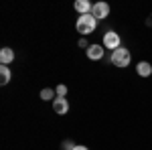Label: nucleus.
Returning <instances> with one entry per match:
<instances>
[{"label": "nucleus", "mask_w": 152, "mask_h": 150, "mask_svg": "<svg viewBox=\"0 0 152 150\" xmlns=\"http://www.w3.org/2000/svg\"><path fill=\"white\" fill-rule=\"evenodd\" d=\"M110 59H112V65H116V67H128L132 55H130V51L126 47H120L116 51H112V57Z\"/></svg>", "instance_id": "nucleus-2"}, {"label": "nucleus", "mask_w": 152, "mask_h": 150, "mask_svg": "<svg viewBox=\"0 0 152 150\" xmlns=\"http://www.w3.org/2000/svg\"><path fill=\"white\" fill-rule=\"evenodd\" d=\"M79 47H83V49H89V43H87V39H85V37H81V39H79Z\"/></svg>", "instance_id": "nucleus-14"}, {"label": "nucleus", "mask_w": 152, "mask_h": 150, "mask_svg": "<svg viewBox=\"0 0 152 150\" xmlns=\"http://www.w3.org/2000/svg\"><path fill=\"white\" fill-rule=\"evenodd\" d=\"M95 29H97V18H95L94 14H81L77 18V23H75V31L83 37L91 35Z\"/></svg>", "instance_id": "nucleus-1"}, {"label": "nucleus", "mask_w": 152, "mask_h": 150, "mask_svg": "<svg viewBox=\"0 0 152 150\" xmlns=\"http://www.w3.org/2000/svg\"><path fill=\"white\" fill-rule=\"evenodd\" d=\"M12 61H14V51L10 47H2L0 49V63L2 65H10Z\"/></svg>", "instance_id": "nucleus-7"}, {"label": "nucleus", "mask_w": 152, "mask_h": 150, "mask_svg": "<svg viewBox=\"0 0 152 150\" xmlns=\"http://www.w3.org/2000/svg\"><path fill=\"white\" fill-rule=\"evenodd\" d=\"M53 112L59 116H65L69 112V102L65 100V97H55L53 100Z\"/></svg>", "instance_id": "nucleus-5"}, {"label": "nucleus", "mask_w": 152, "mask_h": 150, "mask_svg": "<svg viewBox=\"0 0 152 150\" xmlns=\"http://www.w3.org/2000/svg\"><path fill=\"white\" fill-rule=\"evenodd\" d=\"M55 93H57V97H65V95H67V85L59 83L57 87H55Z\"/></svg>", "instance_id": "nucleus-12"}, {"label": "nucleus", "mask_w": 152, "mask_h": 150, "mask_svg": "<svg viewBox=\"0 0 152 150\" xmlns=\"http://www.w3.org/2000/svg\"><path fill=\"white\" fill-rule=\"evenodd\" d=\"M75 146H77V144H75L73 140H63V142H61V150H75Z\"/></svg>", "instance_id": "nucleus-13"}, {"label": "nucleus", "mask_w": 152, "mask_h": 150, "mask_svg": "<svg viewBox=\"0 0 152 150\" xmlns=\"http://www.w3.org/2000/svg\"><path fill=\"white\" fill-rule=\"evenodd\" d=\"M136 73H138L140 77H150L152 75V65L148 61H140V63L136 65Z\"/></svg>", "instance_id": "nucleus-8"}, {"label": "nucleus", "mask_w": 152, "mask_h": 150, "mask_svg": "<svg viewBox=\"0 0 152 150\" xmlns=\"http://www.w3.org/2000/svg\"><path fill=\"white\" fill-rule=\"evenodd\" d=\"M75 150H89V148H87V146H81V144H77V146H75Z\"/></svg>", "instance_id": "nucleus-15"}, {"label": "nucleus", "mask_w": 152, "mask_h": 150, "mask_svg": "<svg viewBox=\"0 0 152 150\" xmlns=\"http://www.w3.org/2000/svg\"><path fill=\"white\" fill-rule=\"evenodd\" d=\"M91 14H94L97 20L107 18V16H110V4H107V2H95L94 8H91Z\"/></svg>", "instance_id": "nucleus-4"}, {"label": "nucleus", "mask_w": 152, "mask_h": 150, "mask_svg": "<svg viewBox=\"0 0 152 150\" xmlns=\"http://www.w3.org/2000/svg\"><path fill=\"white\" fill-rule=\"evenodd\" d=\"M73 6H75V10L81 12V14H91V8H94V4L87 2V0H77Z\"/></svg>", "instance_id": "nucleus-9"}, {"label": "nucleus", "mask_w": 152, "mask_h": 150, "mask_svg": "<svg viewBox=\"0 0 152 150\" xmlns=\"http://www.w3.org/2000/svg\"><path fill=\"white\" fill-rule=\"evenodd\" d=\"M148 24H152V14H150V18H148Z\"/></svg>", "instance_id": "nucleus-16"}, {"label": "nucleus", "mask_w": 152, "mask_h": 150, "mask_svg": "<svg viewBox=\"0 0 152 150\" xmlns=\"http://www.w3.org/2000/svg\"><path fill=\"white\" fill-rule=\"evenodd\" d=\"M10 77H12V73H10V69H8V65H0V83L6 85V83L10 81Z\"/></svg>", "instance_id": "nucleus-10"}, {"label": "nucleus", "mask_w": 152, "mask_h": 150, "mask_svg": "<svg viewBox=\"0 0 152 150\" xmlns=\"http://www.w3.org/2000/svg\"><path fill=\"white\" fill-rule=\"evenodd\" d=\"M57 97V93L55 89H51V87H45V89H41V100L43 102H49V100H55Z\"/></svg>", "instance_id": "nucleus-11"}, {"label": "nucleus", "mask_w": 152, "mask_h": 150, "mask_svg": "<svg viewBox=\"0 0 152 150\" xmlns=\"http://www.w3.org/2000/svg\"><path fill=\"white\" fill-rule=\"evenodd\" d=\"M120 43H122V39H120V35L118 33H114V31H107L104 35V49H120Z\"/></svg>", "instance_id": "nucleus-3"}, {"label": "nucleus", "mask_w": 152, "mask_h": 150, "mask_svg": "<svg viewBox=\"0 0 152 150\" xmlns=\"http://www.w3.org/2000/svg\"><path fill=\"white\" fill-rule=\"evenodd\" d=\"M85 53H87V59L99 61V59L104 57V45H89V49H87Z\"/></svg>", "instance_id": "nucleus-6"}]
</instances>
